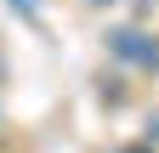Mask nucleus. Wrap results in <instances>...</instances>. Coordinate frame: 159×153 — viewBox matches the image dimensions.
Segmentation results:
<instances>
[{"mask_svg":"<svg viewBox=\"0 0 159 153\" xmlns=\"http://www.w3.org/2000/svg\"><path fill=\"white\" fill-rule=\"evenodd\" d=\"M108 46H114V57H125L136 68H159V40L142 28H119V34H108Z\"/></svg>","mask_w":159,"mask_h":153,"instance_id":"1","label":"nucleus"},{"mask_svg":"<svg viewBox=\"0 0 159 153\" xmlns=\"http://www.w3.org/2000/svg\"><path fill=\"white\" fill-rule=\"evenodd\" d=\"M148 136H153V142H159V113H153V119H148Z\"/></svg>","mask_w":159,"mask_h":153,"instance_id":"2","label":"nucleus"}]
</instances>
